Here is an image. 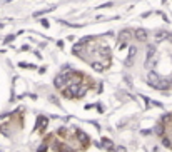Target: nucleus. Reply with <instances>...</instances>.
Segmentation results:
<instances>
[{
    "instance_id": "nucleus-1",
    "label": "nucleus",
    "mask_w": 172,
    "mask_h": 152,
    "mask_svg": "<svg viewBox=\"0 0 172 152\" xmlns=\"http://www.w3.org/2000/svg\"><path fill=\"white\" fill-rule=\"evenodd\" d=\"M54 84H55V87L57 89H67L69 87V80H67V77H65V74H60V75H57L55 77V80H54Z\"/></svg>"
},
{
    "instance_id": "nucleus-2",
    "label": "nucleus",
    "mask_w": 172,
    "mask_h": 152,
    "mask_svg": "<svg viewBox=\"0 0 172 152\" xmlns=\"http://www.w3.org/2000/svg\"><path fill=\"white\" fill-rule=\"evenodd\" d=\"M159 80H161V77H159L156 72H152V70H151V72L147 74V84L152 85L154 89H156V85L159 84Z\"/></svg>"
},
{
    "instance_id": "nucleus-3",
    "label": "nucleus",
    "mask_w": 172,
    "mask_h": 152,
    "mask_svg": "<svg viewBox=\"0 0 172 152\" xmlns=\"http://www.w3.org/2000/svg\"><path fill=\"white\" fill-rule=\"evenodd\" d=\"M75 134H77V137L80 139V142H82L84 146H87V144L90 142V137L87 136L85 132H82V131H75Z\"/></svg>"
},
{
    "instance_id": "nucleus-4",
    "label": "nucleus",
    "mask_w": 172,
    "mask_h": 152,
    "mask_svg": "<svg viewBox=\"0 0 172 152\" xmlns=\"http://www.w3.org/2000/svg\"><path fill=\"white\" fill-rule=\"evenodd\" d=\"M136 54H137V47L131 45V47H129V57H127V60H125V65H132V59H134Z\"/></svg>"
},
{
    "instance_id": "nucleus-5",
    "label": "nucleus",
    "mask_w": 172,
    "mask_h": 152,
    "mask_svg": "<svg viewBox=\"0 0 172 152\" xmlns=\"http://www.w3.org/2000/svg\"><path fill=\"white\" fill-rule=\"evenodd\" d=\"M134 35H136V39L137 40H141V42H144L147 39V32L144 30V29H137L136 32H134Z\"/></svg>"
},
{
    "instance_id": "nucleus-6",
    "label": "nucleus",
    "mask_w": 172,
    "mask_h": 152,
    "mask_svg": "<svg viewBox=\"0 0 172 152\" xmlns=\"http://www.w3.org/2000/svg\"><path fill=\"white\" fill-rule=\"evenodd\" d=\"M169 87H171V80H166V79H161L159 84L156 85V89H159V90H167Z\"/></svg>"
},
{
    "instance_id": "nucleus-7",
    "label": "nucleus",
    "mask_w": 172,
    "mask_h": 152,
    "mask_svg": "<svg viewBox=\"0 0 172 152\" xmlns=\"http://www.w3.org/2000/svg\"><path fill=\"white\" fill-rule=\"evenodd\" d=\"M167 37H169V32L161 30V32H157V34H156V40H157V42H162V40H166Z\"/></svg>"
},
{
    "instance_id": "nucleus-8",
    "label": "nucleus",
    "mask_w": 172,
    "mask_h": 152,
    "mask_svg": "<svg viewBox=\"0 0 172 152\" xmlns=\"http://www.w3.org/2000/svg\"><path fill=\"white\" fill-rule=\"evenodd\" d=\"M45 126H47V119H45V117H39V121H37L35 127H37V129H40V131H44V129H45Z\"/></svg>"
},
{
    "instance_id": "nucleus-9",
    "label": "nucleus",
    "mask_w": 172,
    "mask_h": 152,
    "mask_svg": "<svg viewBox=\"0 0 172 152\" xmlns=\"http://www.w3.org/2000/svg\"><path fill=\"white\" fill-rule=\"evenodd\" d=\"M102 142H104V147H105V149H107L109 152L114 151V144H112V141H110V139H102Z\"/></svg>"
},
{
    "instance_id": "nucleus-10",
    "label": "nucleus",
    "mask_w": 172,
    "mask_h": 152,
    "mask_svg": "<svg viewBox=\"0 0 172 152\" xmlns=\"http://www.w3.org/2000/svg\"><path fill=\"white\" fill-rule=\"evenodd\" d=\"M154 54H156V47H154V45H149V47H147V60L154 57Z\"/></svg>"
},
{
    "instance_id": "nucleus-11",
    "label": "nucleus",
    "mask_w": 172,
    "mask_h": 152,
    "mask_svg": "<svg viewBox=\"0 0 172 152\" xmlns=\"http://www.w3.org/2000/svg\"><path fill=\"white\" fill-rule=\"evenodd\" d=\"M57 149L60 152H74L72 149H70V147H67V146H62V144H57Z\"/></svg>"
},
{
    "instance_id": "nucleus-12",
    "label": "nucleus",
    "mask_w": 172,
    "mask_h": 152,
    "mask_svg": "<svg viewBox=\"0 0 172 152\" xmlns=\"http://www.w3.org/2000/svg\"><path fill=\"white\" fill-rule=\"evenodd\" d=\"M127 35H129V32H127V30H124L122 34H120V44H124V42H125V39H127Z\"/></svg>"
},
{
    "instance_id": "nucleus-13",
    "label": "nucleus",
    "mask_w": 172,
    "mask_h": 152,
    "mask_svg": "<svg viewBox=\"0 0 172 152\" xmlns=\"http://www.w3.org/2000/svg\"><path fill=\"white\" fill-rule=\"evenodd\" d=\"M156 62H157L156 59H149L146 65H147V67H149V69H152V67H154V65H156Z\"/></svg>"
},
{
    "instance_id": "nucleus-14",
    "label": "nucleus",
    "mask_w": 172,
    "mask_h": 152,
    "mask_svg": "<svg viewBox=\"0 0 172 152\" xmlns=\"http://www.w3.org/2000/svg\"><path fill=\"white\" fill-rule=\"evenodd\" d=\"M92 67H94L95 70H104V65H102V64H97V62H92Z\"/></svg>"
},
{
    "instance_id": "nucleus-15",
    "label": "nucleus",
    "mask_w": 172,
    "mask_h": 152,
    "mask_svg": "<svg viewBox=\"0 0 172 152\" xmlns=\"http://www.w3.org/2000/svg\"><path fill=\"white\" fill-rule=\"evenodd\" d=\"M112 152H127V149L122 147V146H117V147H114V151H112Z\"/></svg>"
},
{
    "instance_id": "nucleus-16",
    "label": "nucleus",
    "mask_w": 172,
    "mask_h": 152,
    "mask_svg": "<svg viewBox=\"0 0 172 152\" xmlns=\"http://www.w3.org/2000/svg\"><path fill=\"white\" fill-rule=\"evenodd\" d=\"M37 152H47V142H44L40 147H39V151Z\"/></svg>"
},
{
    "instance_id": "nucleus-17",
    "label": "nucleus",
    "mask_w": 172,
    "mask_h": 152,
    "mask_svg": "<svg viewBox=\"0 0 172 152\" xmlns=\"http://www.w3.org/2000/svg\"><path fill=\"white\" fill-rule=\"evenodd\" d=\"M156 132L159 134V136H162V134H164V131H162V126H157V127H156Z\"/></svg>"
},
{
    "instance_id": "nucleus-18",
    "label": "nucleus",
    "mask_w": 172,
    "mask_h": 152,
    "mask_svg": "<svg viewBox=\"0 0 172 152\" xmlns=\"http://www.w3.org/2000/svg\"><path fill=\"white\" fill-rule=\"evenodd\" d=\"M14 39H15V35H10V37H7V39H5V44L12 42V40H14Z\"/></svg>"
},
{
    "instance_id": "nucleus-19",
    "label": "nucleus",
    "mask_w": 172,
    "mask_h": 152,
    "mask_svg": "<svg viewBox=\"0 0 172 152\" xmlns=\"http://www.w3.org/2000/svg\"><path fill=\"white\" fill-rule=\"evenodd\" d=\"M171 85H172V79H171Z\"/></svg>"
},
{
    "instance_id": "nucleus-20",
    "label": "nucleus",
    "mask_w": 172,
    "mask_h": 152,
    "mask_svg": "<svg viewBox=\"0 0 172 152\" xmlns=\"http://www.w3.org/2000/svg\"><path fill=\"white\" fill-rule=\"evenodd\" d=\"M0 152H2V151H0Z\"/></svg>"
}]
</instances>
